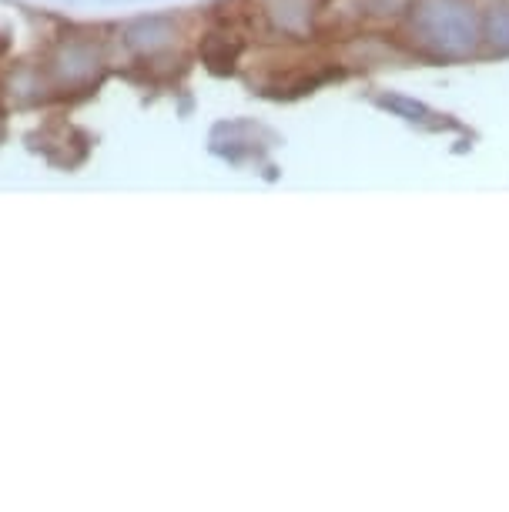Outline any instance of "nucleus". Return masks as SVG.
<instances>
[{
  "mask_svg": "<svg viewBox=\"0 0 509 512\" xmlns=\"http://www.w3.org/2000/svg\"><path fill=\"white\" fill-rule=\"evenodd\" d=\"M409 27L426 51L463 57L479 41V21L469 0H412Z\"/></svg>",
  "mask_w": 509,
  "mask_h": 512,
  "instance_id": "f257e3e1",
  "label": "nucleus"
},
{
  "mask_svg": "<svg viewBox=\"0 0 509 512\" xmlns=\"http://www.w3.org/2000/svg\"><path fill=\"white\" fill-rule=\"evenodd\" d=\"M272 17L285 31H299V27L309 24L312 7H309V0H278V7H272Z\"/></svg>",
  "mask_w": 509,
  "mask_h": 512,
  "instance_id": "7ed1b4c3",
  "label": "nucleus"
},
{
  "mask_svg": "<svg viewBox=\"0 0 509 512\" xmlns=\"http://www.w3.org/2000/svg\"><path fill=\"white\" fill-rule=\"evenodd\" d=\"M486 34H489V44H493V47H499V51H509V4H499V7L489 11Z\"/></svg>",
  "mask_w": 509,
  "mask_h": 512,
  "instance_id": "20e7f679",
  "label": "nucleus"
},
{
  "mask_svg": "<svg viewBox=\"0 0 509 512\" xmlns=\"http://www.w3.org/2000/svg\"><path fill=\"white\" fill-rule=\"evenodd\" d=\"M101 67H104L101 47L94 41H81V37L64 41L51 57V74L61 88H84V84L98 81Z\"/></svg>",
  "mask_w": 509,
  "mask_h": 512,
  "instance_id": "f03ea898",
  "label": "nucleus"
}]
</instances>
